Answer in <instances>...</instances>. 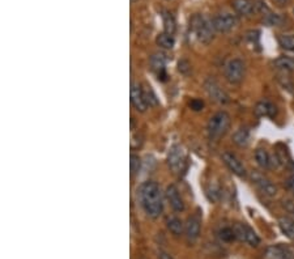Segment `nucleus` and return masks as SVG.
<instances>
[{"instance_id":"nucleus-1","label":"nucleus","mask_w":294,"mask_h":259,"mask_svg":"<svg viewBox=\"0 0 294 259\" xmlns=\"http://www.w3.org/2000/svg\"><path fill=\"white\" fill-rule=\"evenodd\" d=\"M140 203L149 218L157 219L163 211V198L160 186L153 181L144 182L139 190Z\"/></svg>"},{"instance_id":"nucleus-2","label":"nucleus","mask_w":294,"mask_h":259,"mask_svg":"<svg viewBox=\"0 0 294 259\" xmlns=\"http://www.w3.org/2000/svg\"><path fill=\"white\" fill-rule=\"evenodd\" d=\"M191 32L198 38V41L204 43V45H208L213 41L216 30H214L212 21L207 20L203 16L196 15L191 20Z\"/></svg>"},{"instance_id":"nucleus-3","label":"nucleus","mask_w":294,"mask_h":259,"mask_svg":"<svg viewBox=\"0 0 294 259\" xmlns=\"http://www.w3.org/2000/svg\"><path fill=\"white\" fill-rule=\"evenodd\" d=\"M230 127V115L226 111H218L211 116L207 125V132L211 140H218L228 132Z\"/></svg>"},{"instance_id":"nucleus-4","label":"nucleus","mask_w":294,"mask_h":259,"mask_svg":"<svg viewBox=\"0 0 294 259\" xmlns=\"http://www.w3.org/2000/svg\"><path fill=\"white\" fill-rule=\"evenodd\" d=\"M233 229H234L237 240H239L241 242H244V244L250 245V246L253 247H256L260 244L259 236L256 234L255 230L250 225H247L246 223H235L234 225H233Z\"/></svg>"},{"instance_id":"nucleus-5","label":"nucleus","mask_w":294,"mask_h":259,"mask_svg":"<svg viewBox=\"0 0 294 259\" xmlns=\"http://www.w3.org/2000/svg\"><path fill=\"white\" fill-rule=\"evenodd\" d=\"M244 72H246V67L243 60L232 59L226 63L225 78L230 84H241L244 78Z\"/></svg>"},{"instance_id":"nucleus-6","label":"nucleus","mask_w":294,"mask_h":259,"mask_svg":"<svg viewBox=\"0 0 294 259\" xmlns=\"http://www.w3.org/2000/svg\"><path fill=\"white\" fill-rule=\"evenodd\" d=\"M167 165L174 173H181L184 170V165L187 162V157L181 146H173L167 153Z\"/></svg>"},{"instance_id":"nucleus-7","label":"nucleus","mask_w":294,"mask_h":259,"mask_svg":"<svg viewBox=\"0 0 294 259\" xmlns=\"http://www.w3.org/2000/svg\"><path fill=\"white\" fill-rule=\"evenodd\" d=\"M212 24H213L214 30L218 33H229L230 30L237 27L238 18L233 13H220V15L214 16Z\"/></svg>"},{"instance_id":"nucleus-8","label":"nucleus","mask_w":294,"mask_h":259,"mask_svg":"<svg viewBox=\"0 0 294 259\" xmlns=\"http://www.w3.org/2000/svg\"><path fill=\"white\" fill-rule=\"evenodd\" d=\"M204 89L205 92H207V95H208L214 102H217V104L225 105L230 101L225 90H224L223 88L218 85V83H217L216 80H213V79H207V80H205Z\"/></svg>"},{"instance_id":"nucleus-9","label":"nucleus","mask_w":294,"mask_h":259,"mask_svg":"<svg viewBox=\"0 0 294 259\" xmlns=\"http://www.w3.org/2000/svg\"><path fill=\"white\" fill-rule=\"evenodd\" d=\"M251 179L255 183L256 187L261 191V193L267 195V197H275L277 194V187L276 185H274L272 182L270 181L268 178H265L264 176H261L260 173H253V176H251Z\"/></svg>"},{"instance_id":"nucleus-10","label":"nucleus","mask_w":294,"mask_h":259,"mask_svg":"<svg viewBox=\"0 0 294 259\" xmlns=\"http://www.w3.org/2000/svg\"><path fill=\"white\" fill-rule=\"evenodd\" d=\"M131 104L140 113H144L148 109V105H146L145 99H144L143 88L136 83L131 84Z\"/></svg>"},{"instance_id":"nucleus-11","label":"nucleus","mask_w":294,"mask_h":259,"mask_svg":"<svg viewBox=\"0 0 294 259\" xmlns=\"http://www.w3.org/2000/svg\"><path fill=\"white\" fill-rule=\"evenodd\" d=\"M223 161H224V164L229 168V170L234 173L235 176L246 177V169H244L243 164H242L241 161L238 160L237 156L233 155V153H230V152H224Z\"/></svg>"},{"instance_id":"nucleus-12","label":"nucleus","mask_w":294,"mask_h":259,"mask_svg":"<svg viewBox=\"0 0 294 259\" xmlns=\"http://www.w3.org/2000/svg\"><path fill=\"white\" fill-rule=\"evenodd\" d=\"M267 256L270 259H294V250L288 245H275L267 249Z\"/></svg>"},{"instance_id":"nucleus-13","label":"nucleus","mask_w":294,"mask_h":259,"mask_svg":"<svg viewBox=\"0 0 294 259\" xmlns=\"http://www.w3.org/2000/svg\"><path fill=\"white\" fill-rule=\"evenodd\" d=\"M165 195H166V199H167V202H169L170 207H172L174 211H177V212L184 211V202H183V199H182L181 194H179V190L177 189V186H174V185L167 186Z\"/></svg>"},{"instance_id":"nucleus-14","label":"nucleus","mask_w":294,"mask_h":259,"mask_svg":"<svg viewBox=\"0 0 294 259\" xmlns=\"http://www.w3.org/2000/svg\"><path fill=\"white\" fill-rule=\"evenodd\" d=\"M152 69L156 72L158 79L165 80L166 78V58L163 54H155L151 57Z\"/></svg>"},{"instance_id":"nucleus-15","label":"nucleus","mask_w":294,"mask_h":259,"mask_svg":"<svg viewBox=\"0 0 294 259\" xmlns=\"http://www.w3.org/2000/svg\"><path fill=\"white\" fill-rule=\"evenodd\" d=\"M184 232H186L188 241L195 242L200 236V219L198 216L188 218L187 223L184 225Z\"/></svg>"},{"instance_id":"nucleus-16","label":"nucleus","mask_w":294,"mask_h":259,"mask_svg":"<svg viewBox=\"0 0 294 259\" xmlns=\"http://www.w3.org/2000/svg\"><path fill=\"white\" fill-rule=\"evenodd\" d=\"M232 7L239 16L249 17L255 12V3L250 0H233Z\"/></svg>"},{"instance_id":"nucleus-17","label":"nucleus","mask_w":294,"mask_h":259,"mask_svg":"<svg viewBox=\"0 0 294 259\" xmlns=\"http://www.w3.org/2000/svg\"><path fill=\"white\" fill-rule=\"evenodd\" d=\"M255 114L258 116H268L274 118L276 115V106L270 101H260L255 106Z\"/></svg>"},{"instance_id":"nucleus-18","label":"nucleus","mask_w":294,"mask_h":259,"mask_svg":"<svg viewBox=\"0 0 294 259\" xmlns=\"http://www.w3.org/2000/svg\"><path fill=\"white\" fill-rule=\"evenodd\" d=\"M279 226L282 234H285L289 240L294 241V219L289 216H282L279 219Z\"/></svg>"},{"instance_id":"nucleus-19","label":"nucleus","mask_w":294,"mask_h":259,"mask_svg":"<svg viewBox=\"0 0 294 259\" xmlns=\"http://www.w3.org/2000/svg\"><path fill=\"white\" fill-rule=\"evenodd\" d=\"M275 68L279 71L285 72V74H290L294 71V58L291 57H280L274 62Z\"/></svg>"},{"instance_id":"nucleus-20","label":"nucleus","mask_w":294,"mask_h":259,"mask_svg":"<svg viewBox=\"0 0 294 259\" xmlns=\"http://www.w3.org/2000/svg\"><path fill=\"white\" fill-rule=\"evenodd\" d=\"M233 143L238 147H247L250 143V130L247 127L238 128L233 134Z\"/></svg>"},{"instance_id":"nucleus-21","label":"nucleus","mask_w":294,"mask_h":259,"mask_svg":"<svg viewBox=\"0 0 294 259\" xmlns=\"http://www.w3.org/2000/svg\"><path fill=\"white\" fill-rule=\"evenodd\" d=\"M166 226H167V229L172 232V234L177 236V237H178V236H182L184 232L183 223H182L181 219L176 218V216H172V218L167 219Z\"/></svg>"},{"instance_id":"nucleus-22","label":"nucleus","mask_w":294,"mask_h":259,"mask_svg":"<svg viewBox=\"0 0 294 259\" xmlns=\"http://www.w3.org/2000/svg\"><path fill=\"white\" fill-rule=\"evenodd\" d=\"M255 161L256 164L260 168H263V169H270L271 164H272L271 156L268 155L267 151L263 148H258L255 151Z\"/></svg>"},{"instance_id":"nucleus-23","label":"nucleus","mask_w":294,"mask_h":259,"mask_svg":"<svg viewBox=\"0 0 294 259\" xmlns=\"http://www.w3.org/2000/svg\"><path fill=\"white\" fill-rule=\"evenodd\" d=\"M156 42H157V45L160 46L161 49H165V50H172L176 45V39L172 34L167 33H161L158 34L157 38H156Z\"/></svg>"},{"instance_id":"nucleus-24","label":"nucleus","mask_w":294,"mask_h":259,"mask_svg":"<svg viewBox=\"0 0 294 259\" xmlns=\"http://www.w3.org/2000/svg\"><path fill=\"white\" fill-rule=\"evenodd\" d=\"M277 41H279V45L282 50L294 53V34H281V36H279Z\"/></svg>"},{"instance_id":"nucleus-25","label":"nucleus","mask_w":294,"mask_h":259,"mask_svg":"<svg viewBox=\"0 0 294 259\" xmlns=\"http://www.w3.org/2000/svg\"><path fill=\"white\" fill-rule=\"evenodd\" d=\"M143 93H144V99H145V102L148 106H158V105H160L157 96L155 95V92H153V89L151 88V85L144 84Z\"/></svg>"},{"instance_id":"nucleus-26","label":"nucleus","mask_w":294,"mask_h":259,"mask_svg":"<svg viewBox=\"0 0 294 259\" xmlns=\"http://www.w3.org/2000/svg\"><path fill=\"white\" fill-rule=\"evenodd\" d=\"M162 18H163V29H165V33L172 34L173 36L177 29L176 20H174L172 13H165V15L162 16Z\"/></svg>"},{"instance_id":"nucleus-27","label":"nucleus","mask_w":294,"mask_h":259,"mask_svg":"<svg viewBox=\"0 0 294 259\" xmlns=\"http://www.w3.org/2000/svg\"><path fill=\"white\" fill-rule=\"evenodd\" d=\"M218 237H220V240L223 242H233L234 240H237L234 229L230 228V226H225V228H223V229L218 232Z\"/></svg>"},{"instance_id":"nucleus-28","label":"nucleus","mask_w":294,"mask_h":259,"mask_svg":"<svg viewBox=\"0 0 294 259\" xmlns=\"http://www.w3.org/2000/svg\"><path fill=\"white\" fill-rule=\"evenodd\" d=\"M130 167H131V174L132 176H135V174H137L140 170V165H141V161H140V157L137 155H135V153H132L131 155V158H130Z\"/></svg>"},{"instance_id":"nucleus-29","label":"nucleus","mask_w":294,"mask_h":259,"mask_svg":"<svg viewBox=\"0 0 294 259\" xmlns=\"http://www.w3.org/2000/svg\"><path fill=\"white\" fill-rule=\"evenodd\" d=\"M265 24L270 25V27H274V25H279L281 22V17L279 15H274V13H270L265 17Z\"/></svg>"},{"instance_id":"nucleus-30","label":"nucleus","mask_w":294,"mask_h":259,"mask_svg":"<svg viewBox=\"0 0 294 259\" xmlns=\"http://www.w3.org/2000/svg\"><path fill=\"white\" fill-rule=\"evenodd\" d=\"M282 207L285 208L288 214H290L294 218V200L291 199H284L282 200Z\"/></svg>"},{"instance_id":"nucleus-31","label":"nucleus","mask_w":294,"mask_h":259,"mask_svg":"<svg viewBox=\"0 0 294 259\" xmlns=\"http://www.w3.org/2000/svg\"><path fill=\"white\" fill-rule=\"evenodd\" d=\"M178 69L182 74H188V72L191 71L190 63H188L187 60H181V62L178 63Z\"/></svg>"},{"instance_id":"nucleus-32","label":"nucleus","mask_w":294,"mask_h":259,"mask_svg":"<svg viewBox=\"0 0 294 259\" xmlns=\"http://www.w3.org/2000/svg\"><path fill=\"white\" fill-rule=\"evenodd\" d=\"M203 106H204V104H203V101H200V100H192V101L190 102V107L195 111L202 110Z\"/></svg>"},{"instance_id":"nucleus-33","label":"nucleus","mask_w":294,"mask_h":259,"mask_svg":"<svg viewBox=\"0 0 294 259\" xmlns=\"http://www.w3.org/2000/svg\"><path fill=\"white\" fill-rule=\"evenodd\" d=\"M285 186H286V189H288V191H290V193L294 195V174H291L290 177L286 178Z\"/></svg>"},{"instance_id":"nucleus-34","label":"nucleus","mask_w":294,"mask_h":259,"mask_svg":"<svg viewBox=\"0 0 294 259\" xmlns=\"http://www.w3.org/2000/svg\"><path fill=\"white\" fill-rule=\"evenodd\" d=\"M158 259H174V258H173L169 253H166V251L160 250L158 251Z\"/></svg>"}]
</instances>
